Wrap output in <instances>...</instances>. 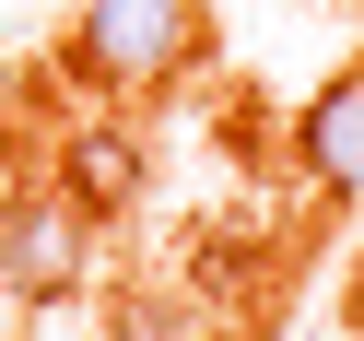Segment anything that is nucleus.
Listing matches in <instances>:
<instances>
[{
    "label": "nucleus",
    "instance_id": "nucleus-3",
    "mask_svg": "<svg viewBox=\"0 0 364 341\" xmlns=\"http://www.w3.org/2000/svg\"><path fill=\"white\" fill-rule=\"evenodd\" d=\"M294 153H306V177L329 200H364V71H341L329 95L294 118Z\"/></svg>",
    "mask_w": 364,
    "mask_h": 341
},
{
    "label": "nucleus",
    "instance_id": "nucleus-2",
    "mask_svg": "<svg viewBox=\"0 0 364 341\" xmlns=\"http://www.w3.org/2000/svg\"><path fill=\"white\" fill-rule=\"evenodd\" d=\"M95 283V212L71 189H24L0 212V294L12 306H71Z\"/></svg>",
    "mask_w": 364,
    "mask_h": 341
},
{
    "label": "nucleus",
    "instance_id": "nucleus-1",
    "mask_svg": "<svg viewBox=\"0 0 364 341\" xmlns=\"http://www.w3.org/2000/svg\"><path fill=\"white\" fill-rule=\"evenodd\" d=\"M200 48H212V12H200V0H71V71L95 83L106 106L165 95Z\"/></svg>",
    "mask_w": 364,
    "mask_h": 341
},
{
    "label": "nucleus",
    "instance_id": "nucleus-4",
    "mask_svg": "<svg viewBox=\"0 0 364 341\" xmlns=\"http://www.w3.org/2000/svg\"><path fill=\"white\" fill-rule=\"evenodd\" d=\"M59 189L82 200V212H129V200H141V130H118V118H95V130H71V142H59Z\"/></svg>",
    "mask_w": 364,
    "mask_h": 341
}]
</instances>
